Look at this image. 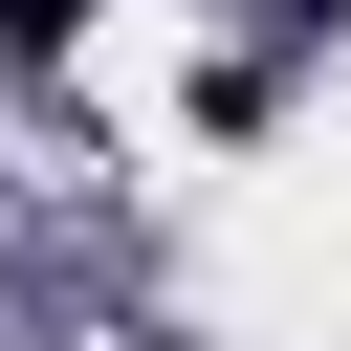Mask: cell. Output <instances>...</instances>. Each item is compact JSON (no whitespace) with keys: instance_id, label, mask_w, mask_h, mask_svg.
<instances>
[{"instance_id":"obj_1","label":"cell","mask_w":351,"mask_h":351,"mask_svg":"<svg viewBox=\"0 0 351 351\" xmlns=\"http://www.w3.org/2000/svg\"><path fill=\"white\" fill-rule=\"evenodd\" d=\"M88 44V0H0V66H66Z\"/></svg>"}]
</instances>
